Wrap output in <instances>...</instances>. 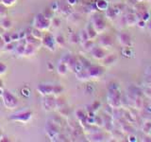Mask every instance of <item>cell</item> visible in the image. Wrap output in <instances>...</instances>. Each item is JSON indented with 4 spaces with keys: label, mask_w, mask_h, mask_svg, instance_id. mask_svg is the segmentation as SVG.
<instances>
[{
    "label": "cell",
    "mask_w": 151,
    "mask_h": 142,
    "mask_svg": "<svg viewBox=\"0 0 151 142\" xmlns=\"http://www.w3.org/2000/svg\"><path fill=\"white\" fill-rule=\"evenodd\" d=\"M0 128H1V125H0Z\"/></svg>",
    "instance_id": "26"
},
{
    "label": "cell",
    "mask_w": 151,
    "mask_h": 142,
    "mask_svg": "<svg viewBox=\"0 0 151 142\" xmlns=\"http://www.w3.org/2000/svg\"><path fill=\"white\" fill-rule=\"evenodd\" d=\"M67 2H68V4H70V5H75L77 0H67Z\"/></svg>",
    "instance_id": "22"
},
{
    "label": "cell",
    "mask_w": 151,
    "mask_h": 142,
    "mask_svg": "<svg viewBox=\"0 0 151 142\" xmlns=\"http://www.w3.org/2000/svg\"><path fill=\"white\" fill-rule=\"evenodd\" d=\"M2 85H3V82H2L1 80H0V86H2Z\"/></svg>",
    "instance_id": "25"
},
{
    "label": "cell",
    "mask_w": 151,
    "mask_h": 142,
    "mask_svg": "<svg viewBox=\"0 0 151 142\" xmlns=\"http://www.w3.org/2000/svg\"><path fill=\"white\" fill-rule=\"evenodd\" d=\"M42 44L45 46L46 48H48L49 50L51 51L55 50L56 41H55V37H53L52 34H46L45 37H43Z\"/></svg>",
    "instance_id": "5"
},
{
    "label": "cell",
    "mask_w": 151,
    "mask_h": 142,
    "mask_svg": "<svg viewBox=\"0 0 151 142\" xmlns=\"http://www.w3.org/2000/svg\"><path fill=\"white\" fill-rule=\"evenodd\" d=\"M2 137H3V135H2V133H1V131H0V140H1Z\"/></svg>",
    "instance_id": "24"
},
{
    "label": "cell",
    "mask_w": 151,
    "mask_h": 142,
    "mask_svg": "<svg viewBox=\"0 0 151 142\" xmlns=\"http://www.w3.org/2000/svg\"><path fill=\"white\" fill-rule=\"evenodd\" d=\"M57 71L60 75H65L68 71V67L67 65L64 64V63H62L60 62V64L58 65V67H57Z\"/></svg>",
    "instance_id": "10"
},
{
    "label": "cell",
    "mask_w": 151,
    "mask_h": 142,
    "mask_svg": "<svg viewBox=\"0 0 151 142\" xmlns=\"http://www.w3.org/2000/svg\"><path fill=\"white\" fill-rule=\"evenodd\" d=\"M2 100L4 106L8 109H15L18 106V99L13 95L11 91L5 90L3 91Z\"/></svg>",
    "instance_id": "3"
},
{
    "label": "cell",
    "mask_w": 151,
    "mask_h": 142,
    "mask_svg": "<svg viewBox=\"0 0 151 142\" xmlns=\"http://www.w3.org/2000/svg\"><path fill=\"white\" fill-rule=\"evenodd\" d=\"M32 26L33 28L39 29L41 31H48V29L51 26V22L46 16H45L43 14H37L34 17Z\"/></svg>",
    "instance_id": "2"
},
{
    "label": "cell",
    "mask_w": 151,
    "mask_h": 142,
    "mask_svg": "<svg viewBox=\"0 0 151 142\" xmlns=\"http://www.w3.org/2000/svg\"><path fill=\"white\" fill-rule=\"evenodd\" d=\"M92 53L93 55V57H95L97 59H101V58H103V56H104L103 51L100 48H93V51H92Z\"/></svg>",
    "instance_id": "13"
},
{
    "label": "cell",
    "mask_w": 151,
    "mask_h": 142,
    "mask_svg": "<svg viewBox=\"0 0 151 142\" xmlns=\"http://www.w3.org/2000/svg\"><path fill=\"white\" fill-rule=\"evenodd\" d=\"M22 94L24 96H26V97H28V96L30 95V92H29V90L28 88H24L22 90Z\"/></svg>",
    "instance_id": "21"
},
{
    "label": "cell",
    "mask_w": 151,
    "mask_h": 142,
    "mask_svg": "<svg viewBox=\"0 0 151 142\" xmlns=\"http://www.w3.org/2000/svg\"><path fill=\"white\" fill-rule=\"evenodd\" d=\"M33 113L30 110H23L12 115L9 120L14 122H21V123H28L32 118Z\"/></svg>",
    "instance_id": "4"
},
{
    "label": "cell",
    "mask_w": 151,
    "mask_h": 142,
    "mask_svg": "<svg viewBox=\"0 0 151 142\" xmlns=\"http://www.w3.org/2000/svg\"><path fill=\"white\" fill-rule=\"evenodd\" d=\"M97 8L100 9L101 11H105V10L108 8V3H107L105 0H98L96 3Z\"/></svg>",
    "instance_id": "15"
},
{
    "label": "cell",
    "mask_w": 151,
    "mask_h": 142,
    "mask_svg": "<svg viewBox=\"0 0 151 142\" xmlns=\"http://www.w3.org/2000/svg\"><path fill=\"white\" fill-rule=\"evenodd\" d=\"M7 71V65L3 62H0V76L4 75Z\"/></svg>",
    "instance_id": "18"
},
{
    "label": "cell",
    "mask_w": 151,
    "mask_h": 142,
    "mask_svg": "<svg viewBox=\"0 0 151 142\" xmlns=\"http://www.w3.org/2000/svg\"><path fill=\"white\" fill-rule=\"evenodd\" d=\"M37 49V47L32 44H26V48H25V52H24V55L25 56H31L35 53Z\"/></svg>",
    "instance_id": "8"
},
{
    "label": "cell",
    "mask_w": 151,
    "mask_h": 142,
    "mask_svg": "<svg viewBox=\"0 0 151 142\" xmlns=\"http://www.w3.org/2000/svg\"><path fill=\"white\" fill-rule=\"evenodd\" d=\"M30 34H31L34 38H36L37 40L42 41L43 35H42V31H39V29H35V28H33L32 31H31V32H30Z\"/></svg>",
    "instance_id": "12"
},
{
    "label": "cell",
    "mask_w": 151,
    "mask_h": 142,
    "mask_svg": "<svg viewBox=\"0 0 151 142\" xmlns=\"http://www.w3.org/2000/svg\"><path fill=\"white\" fill-rule=\"evenodd\" d=\"M26 44V42L25 41V43H19V44L16 46L15 51H16V53H17L18 55H24Z\"/></svg>",
    "instance_id": "11"
},
{
    "label": "cell",
    "mask_w": 151,
    "mask_h": 142,
    "mask_svg": "<svg viewBox=\"0 0 151 142\" xmlns=\"http://www.w3.org/2000/svg\"><path fill=\"white\" fill-rule=\"evenodd\" d=\"M0 26H1V28L3 29L8 31V29L12 28V21L9 20V18L8 17H3L2 20L0 21Z\"/></svg>",
    "instance_id": "9"
},
{
    "label": "cell",
    "mask_w": 151,
    "mask_h": 142,
    "mask_svg": "<svg viewBox=\"0 0 151 142\" xmlns=\"http://www.w3.org/2000/svg\"><path fill=\"white\" fill-rule=\"evenodd\" d=\"M1 38H2V40L3 42L5 43V44H9V43H12V35L8 33V32H4V33H2L1 35Z\"/></svg>",
    "instance_id": "14"
},
{
    "label": "cell",
    "mask_w": 151,
    "mask_h": 142,
    "mask_svg": "<svg viewBox=\"0 0 151 142\" xmlns=\"http://www.w3.org/2000/svg\"><path fill=\"white\" fill-rule=\"evenodd\" d=\"M6 14H7V12H6L5 8L3 7L2 5H0V16H2V17H5Z\"/></svg>",
    "instance_id": "20"
},
{
    "label": "cell",
    "mask_w": 151,
    "mask_h": 142,
    "mask_svg": "<svg viewBox=\"0 0 151 142\" xmlns=\"http://www.w3.org/2000/svg\"><path fill=\"white\" fill-rule=\"evenodd\" d=\"M55 41H56V44H58L60 47L64 45V38H63L62 35H57L55 38Z\"/></svg>",
    "instance_id": "17"
},
{
    "label": "cell",
    "mask_w": 151,
    "mask_h": 142,
    "mask_svg": "<svg viewBox=\"0 0 151 142\" xmlns=\"http://www.w3.org/2000/svg\"><path fill=\"white\" fill-rule=\"evenodd\" d=\"M15 1L16 0H1V3L4 6H12V5H13L15 3Z\"/></svg>",
    "instance_id": "19"
},
{
    "label": "cell",
    "mask_w": 151,
    "mask_h": 142,
    "mask_svg": "<svg viewBox=\"0 0 151 142\" xmlns=\"http://www.w3.org/2000/svg\"><path fill=\"white\" fill-rule=\"evenodd\" d=\"M3 91H4V89L2 88V86H0V97H2V95H3Z\"/></svg>",
    "instance_id": "23"
},
{
    "label": "cell",
    "mask_w": 151,
    "mask_h": 142,
    "mask_svg": "<svg viewBox=\"0 0 151 142\" xmlns=\"http://www.w3.org/2000/svg\"><path fill=\"white\" fill-rule=\"evenodd\" d=\"M37 91L43 97L45 96H50L54 94H60L62 93L63 88L60 85L57 84H41L37 86Z\"/></svg>",
    "instance_id": "1"
},
{
    "label": "cell",
    "mask_w": 151,
    "mask_h": 142,
    "mask_svg": "<svg viewBox=\"0 0 151 142\" xmlns=\"http://www.w3.org/2000/svg\"><path fill=\"white\" fill-rule=\"evenodd\" d=\"M46 134H47L48 137L51 140H56L57 137H58V131L56 130V128L53 124L48 123L47 128H46Z\"/></svg>",
    "instance_id": "7"
},
{
    "label": "cell",
    "mask_w": 151,
    "mask_h": 142,
    "mask_svg": "<svg viewBox=\"0 0 151 142\" xmlns=\"http://www.w3.org/2000/svg\"><path fill=\"white\" fill-rule=\"evenodd\" d=\"M122 36L124 37V39L122 37H120V42H121V44L124 45V46H127V45H129V43H130V39L129 37V35H127V34H122Z\"/></svg>",
    "instance_id": "16"
},
{
    "label": "cell",
    "mask_w": 151,
    "mask_h": 142,
    "mask_svg": "<svg viewBox=\"0 0 151 142\" xmlns=\"http://www.w3.org/2000/svg\"><path fill=\"white\" fill-rule=\"evenodd\" d=\"M43 106L46 111H51L56 107V100L49 96H45V101H43Z\"/></svg>",
    "instance_id": "6"
}]
</instances>
